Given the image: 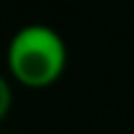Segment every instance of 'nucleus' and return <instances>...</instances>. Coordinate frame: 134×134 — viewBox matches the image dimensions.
<instances>
[{
  "instance_id": "obj_1",
  "label": "nucleus",
  "mask_w": 134,
  "mask_h": 134,
  "mask_svg": "<svg viewBox=\"0 0 134 134\" xmlns=\"http://www.w3.org/2000/svg\"><path fill=\"white\" fill-rule=\"evenodd\" d=\"M5 60L10 75L20 85L42 90L62 77L67 67V45L55 27L32 23L10 37Z\"/></svg>"
},
{
  "instance_id": "obj_2",
  "label": "nucleus",
  "mask_w": 134,
  "mask_h": 134,
  "mask_svg": "<svg viewBox=\"0 0 134 134\" xmlns=\"http://www.w3.org/2000/svg\"><path fill=\"white\" fill-rule=\"evenodd\" d=\"M10 104H13V90H10L8 80H5V77L0 75V122H3L5 117H8Z\"/></svg>"
}]
</instances>
